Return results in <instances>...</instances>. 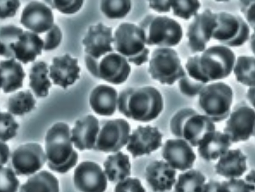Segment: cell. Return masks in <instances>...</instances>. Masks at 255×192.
<instances>
[{"mask_svg":"<svg viewBox=\"0 0 255 192\" xmlns=\"http://www.w3.org/2000/svg\"><path fill=\"white\" fill-rule=\"evenodd\" d=\"M236 57L229 48L213 46L206 48L202 55L188 57L186 73L197 81L207 84L229 77Z\"/></svg>","mask_w":255,"mask_h":192,"instance_id":"obj_1","label":"cell"},{"mask_svg":"<svg viewBox=\"0 0 255 192\" xmlns=\"http://www.w3.org/2000/svg\"><path fill=\"white\" fill-rule=\"evenodd\" d=\"M118 108L120 114L129 119L148 123L162 112V95L152 86L127 88L118 96Z\"/></svg>","mask_w":255,"mask_h":192,"instance_id":"obj_2","label":"cell"},{"mask_svg":"<svg viewBox=\"0 0 255 192\" xmlns=\"http://www.w3.org/2000/svg\"><path fill=\"white\" fill-rule=\"evenodd\" d=\"M45 154L48 168L57 173L65 174L77 165L78 153L73 148L67 124L60 122L48 129L45 137Z\"/></svg>","mask_w":255,"mask_h":192,"instance_id":"obj_3","label":"cell"},{"mask_svg":"<svg viewBox=\"0 0 255 192\" xmlns=\"http://www.w3.org/2000/svg\"><path fill=\"white\" fill-rule=\"evenodd\" d=\"M170 132L184 139L191 147L198 146L205 135L216 130L213 122L193 108H184L174 115L170 122Z\"/></svg>","mask_w":255,"mask_h":192,"instance_id":"obj_4","label":"cell"},{"mask_svg":"<svg viewBox=\"0 0 255 192\" xmlns=\"http://www.w3.org/2000/svg\"><path fill=\"white\" fill-rule=\"evenodd\" d=\"M114 51L125 57L129 63L141 66L149 60L150 50L145 46L141 28L131 23H122L113 35Z\"/></svg>","mask_w":255,"mask_h":192,"instance_id":"obj_5","label":"cell"},{"mask_svg":"<svg viewBox=\"0 0 255 192\" xmlns=\"http://www.w3.org/2000/svg\"><path fill=\"white\" fill-rule=\"evenodd\" d=\"M145 45L170 48L178 45L183 37L182 27L167 16L148 15L139 23Z\"/></svg>","mask_w":255,"mask_h":192,"instance_id":"obj_6","label":"cell"},{"mask_svg":"<svg viewBox=\"0 0 255 192\" xmlns=\"http://www.w3.org/2000/svg\"><path fill=\"white\" fill-rule=\"evenodd\" d=\"M199 95L201 110L213 123H220L229 117L233 98L229 85L221 82L210 84Z\"/></svg>","mask_w":255,"mask_h":192,"instance_id":"obj_7","label":"cell"},{"mask_svg":"<svg viewBox=\"0 0 255 192\" xmlns=\"http://www.w3.org/2000/svg\"><path fill=\"white\" fill-rule=\"evenodd\" d=\"M86 67L95 78L115 85L127 81L131 73V66L127 59L112 52L96 60L85 55Z\"/></svg>","mask_w":255,"mask_h":192,"instance_id":"obj_8","label":"cell"},{"mask_svg":"<svg viewBox=\"0 0 255 192\" xmlns=\"http://www.w3.org/2000/svg\"><path fill=\"white\" fill-rule=\"evenodd\" d=\"M149 74L163 85H172L185 75L180 58L171 48H157L152 52L149 62Z\"/></svg>","mask_w":255,"mask_h":192,"instance_id":"obj_9","label":"cell"},{"mask_svg":"<svg viewBox=\"0 0 255 192\" xmlns=\"http://www.w3.org/2000/svg\"><path fill=\"white\" fill-rule=\"evenodd\" d=\"M130 123L122 118L102 120L94 150L104 153H116L127 145L130 135Z\"/></svg>","mask_w":255,"mask_h":192,"instance_id":"obj_10","label":"cell"},{"mask_svg":"<svg viewBox=\"0 0 255 192\" xmlns=\"http://www.w3.org/2000/svg\"><path fill=\"white\" fill-rule=\"evenodd\" d=\"M217 26L213 34V38L229 47H240L249 40V25L240 16L229 12L217 13Z\"/></svg>","mask_w":255,"mask_h":192,"instance_id":"obj_11","label":"cell"},{"mask_svg":"<svg viewBox=\"0 0 255 192\" xmlns=\"http://www.w3.org/2000/svg\"><path fill=\"white\" fill-rule=\"evenodd\" d=\"M229 116L224 133L232 143L247 141L255 136V110L246 102L235 105Z\"/></svg>","mask_w":255,"mask_h":192,"instance_id":"obj_12","label":"cell"},{"mask_svg":"<svg viewBox=\"0 0 255 192\" xmlns=\"http://www.w3.org/2000/svg\"><path fill=\"white\" fill-rule=\"evenodd\" d=\"M46 162L42 145L36 143L21 145L11 154L12 169L18 176H31L37 173Z\"/></svg>","mask_w":255,"mask_h":192,"instance_id":"obj_13","label":"cell"},{"mask_svg":"<svg viewBox=\"0 0 255 192\" xmlns=\"http://www.w3.org/2000/svg\"><path fill=\"white\" fill-rule=\"evenodd\" d=\"M217 26V13H213L211 10L206 9L195 16L186 33L188 46L192 53H201L206 50Z\"/></svg>","mask_w":255,"mask_h":192,"instance_id":"obj_14","label":"cell"},{"mask_svg":"<svg viewBox=\"0 0 255 192\" xmlns=\"http://www.w3.org/2000/svg\"><path fill=\"white\" fill-rule=\"evenodd\" d=\"M108 179L101 166L92 161H83L77 165L73 174L77 190L81 192H104Z\"/></svg>","mask_w":255,"mask_h":192,"instance_id":"obj_15","label":"cell"},{"mask_svg":"<svg viewBox=\"0 0 255 192\" xmlns=\"http://www.w3.org/2000/svg\"><path fill=\"white\" fill-rule=\"evenodd\" d=\"M163 136L157 127L139 125L130 134L127 150L132 154L134 159L150 155L162 146Z\"/></svg>","mask_w":255,"mask_h":192,"instance_id":"obj_16","label":"cell"},{"mask_svg":"<svg viewBox=\"0 0 255 192\" xmlns=\"http://www.w3.org/2000/svg\"><path fill=\"white\" fill-rule=\"evenodd\" d=\"M113 43V28L102 23L90 26L82 40L86 55L96 60L114 52Z\"/></svg>","mask_w":255,"mask_h":192,"instance_id":"obj_17","label":"cell"},{"mask_svg":"<svg viewBox=\"0 0 255 192\" xmlns=\"http://www.w3.org/2000/svg\"><path fill=\"white\" fill-rule=\"evenodd\" d=\"M20 23L26 29L37 35L44 34L55 24L53 12L45 3L31 1L23 10Z\"/></svg>","mask_w":255,"mask_h":192,"instance_id":"obj_18","label":"cell"},{"mask_svg":"<svg viewBox=\"0 0 255 192\" xmlns=\"http://www.w3.org/2000/svg\"><path fill=\"white\" fill-rule=\"evenodd\" d=\"M162 156L172 168L182 172L193 168L197 159L189 143L181 138L166 141L163 146Z\"/></svg>","mask_w":255,"mask_h":192,"instance_id":"obj_19","label":"cell"},{"mask_svg":"<svg viewBox=\"0 0 255 192\" xmlns=\"http://www.w3.org/2000/svg\"><path fill=\"white\" fill-rule=\"evenodd\" d=\"M80 71L78 60L65 54L53 57L48 75L53 84L66 89L80 79Z\"/></svg>","mask_w":255,"mask_h":192,"instance_id":"obj_20","label":"cell"},{"mask_svg":"<svg viewBox=\"0 0 255 192\" xmlns=\"http://www.w3.org/2000/svg\"><path fill=\"white\" fill-rule=\"evenodd\" d=\"M100 131V121L93 115L77 120L71 130V141L80 151L94 150Z\"/></svg>","mask_w":255,"mask_h":192,"instance_id":"obj_21","label":"cell"},{"mask_svg":"<svg viewBox=\"0 0 255 192\" xmlns=\"http://www.w3.org/2000/svg\"><path fill=\"white\" fill-rule=\"evenodd\" d=\"M177 171L164 161H154L145 169V180L154 192L170 191L175 184Z\"/></svg>","mask_w":255,"mask_h":192,"instance_id":"obj_22","label":"cell"},{"mask_svg":"<svg viewBox=\"0 0 255 192\" xmlns=\"http://www.w3.org/2000/svg\"><path fill=\"white\" fill-rule=\"evenodd\" d=\"M44 43L42 37L30 32L24 31L17 42L12 46V50L15 60L24 64L35 62L37 57L42 55Z\"/></svg>","mask_w":255,"mask_h":192,"instance_id":"obj_23","label":"cell"},{"mask_svg":"<svg viewBox=\"0 0 255 192\" xmlns=\"http://www.w3.org/2000/svg\"><path fill=\"white\" fill-rule=\"evenodd\" d=\"M118 94L116 89L106 84H100L91 91L89 103L95 114L111 116L118 107Z\"/></svg>","mask_w":255,"mask_h":192,"instance_id":"obj_24","label":"cell"},{"mask_svg":"<svg viewBox=\"0 0 255 192\" xmlns=\"http://www.w3.org/2000/svg\"><path fill=\"white\" fill-rule=\"evenodd\" d=\"M247 160L240 149L229 150L215 164V172L228 179H239L247 171Z\"/></svg>","mask_w":255,"mask_h":192,"instance_id":"obj_25","label":"cell"},{"mask_svg":"<svg viewBox=\"0 0 255 192\" xmlns=\"http://www.w3.org/2000/svg\"><path fill=\"white\" fill-rule=\"evenodd\" d=\"M231 145L232 143L227 135L215 130L205 135L197 146V152L205 161H215L225 154Z\"/></svg>","mask_w":255,"mask_h":192,"instance_id":"obj_26","label":"cell"},{"mask_svg":"<svg viewBox=\"0 0 255 192\" xmlns=\"http://www.w3.org/2000/svg\"><path fill=\"white\" fill-rule=\"evenodd\" d=\"M26 75L22 65L15 59L0 62V89L5 93L15 92L22 88Z\"/></svg>","mask_w":255,"mask_h":192,"instance_id":"obj_27","label":"cell"},{"mask_svg":"<svg viewBox=\"0 0 255 192\" xmlns=\"http://www.w3.org/2000/svg\"><path fill=\"white\" fill-rule=\"evenodd\" d=\"M103 165L104 173L111 182L118 183L130 177V157L120 151L108 156Z\"/></svg>","mask_w":255,"mask_h":192,"instance_id":"obj_28","label":"cell"},{"mask_svg":"<svg viewBox=\"0 0 255 192\" xmlns=\"http://www.w3.org/2000/svg\"><path fill=\"white\" fill-rule=\"evenodd\" d=\"M49 67L44 61L34 62L30 69L29 86L37 98L48 96L52 82L49 78Z\"/></svg>","mask_w":255,"mask_h":192,"instance_id":"obj_29","label":"cell"},{"mask_svg":"<svg viewBox=\"0 0 255 192\" xmlns=\"http://www.w3.org/2000/svg\"><path fill=\"white\" fill-rule=\"evenodd\" d=\"M19 192H60V182L54 174L42 170L31 176Z\"/></svg>","mask_w":255,"mask_h":192,"instance_id":"obj_30","label":"cell"},{"mask_svg":"<svg viewBox=\"0 0 255 192\" xmlns=\"http://www.w3.org/2000/svg\"><path fill=\"white\" fill-rule=\"evenodd\" d=\"M206 180L202 172L190 169L179 174L175 184V192H202Z\"/></svg>","mask_w":255,"mask_h":192,"instance_id":"obj_31","label":"cell"},{"mask_svg":"<svg viewBox=\"0 0 255 192\" xmlns=\"http://www.w3.org/2000/svg\"><path fill=\"white\" fill-rule=\"evenodd\" d=\"M36 100L33 93L28 89L14 93L8 100V112L15 116H24L35 108Z\"/></svg>","mask_w":255,"mask_h":192,"instance_id":"obj_32","label":"cell"},{"mask_svg":"<svg viewBox=\"0 0 255 192\" xmlns=\"http://www.w3.org/2000/svg\"><path fill=\"white\" fill-rule=\"evenodd\" d=\"M233 66L236 80L247 87H255L254 57L240 56Z\"/></svg>","mask_w":255,"mask_h":192,"instance_id":"obj_33","label":"cell"},{"mask_svg":"<svg viewBox=\"0 0 255 192\" xmlns=\"http://www.w3.org/2000/svg\"><path fill=\"white\" fill-rule=\"evenodd\" d=\"M24 30L15 25H6L0 27V42L2 47L1 57L15 59L12 47Z\"/></svg>","mask_w":255,"mask_h":192,"instance_id":"obj_34","label":"cell"},{"mask_svg":"<svg viewBox=\"0 0 255 192\" xmlns=\"http://www.w3.org/2000/svg\"><path fill=\"white\" fill-rule=\"evenodd\" d=\"M132 9L130 0H104L100 1V10L106 17L110 19H121Z\"/></svg>","mask_w":255,"mask_h":192,"instance_id":"obj_35","label":"cell"},{"mask_svg":"<svg viewBox=\"0 0 255 192\" xmlns=\"http://www.w3.org/2000/svg\"><path fill=\"white\" fill-rule=\"evenodd\" d=\"M171 8L176 17L189 20L200 9V1L197 0H172Z\"/></svg>","mask_w":255,"mask_h":192,"instance_id":"obj_36","label":"cell"},{"mask_svg":"<svg viewBox=\"0 0 255 192\" xmlns=\"http://www.w3.org/2000/svg\"><path fill=\"white\" fill-rule=\"evenodd\" d=\"M19 127L13 115L0 111V141L6 143L15 138Z\"/></svg>","mask_w":255,"mask_h":192,"instance_id":"obj_37","label":"cell"},{"mask_svg":"<svg viewBox=\"0 0 255 192\" xmlns=\"http://www.w3.org/2000/svg\"><path fill=\"white\" fill-rule=\"evenodd\" d=\"M20 182L11 168L0 166V192H17Z\"/></svg>","mask_w":255,"mask_h":192,"instance_id":"obj_38","label":"cell"},{"mask_svg":"<svg viewBox=\"0 0 255 192\" xmlns=\"http://www.w3.org/2000/svg\"><path fill=\"white\" fill-rule=\"evenodd\" d=\"M45 3H48L53 9L64 15H73L76 13L82 8L84 1L81 0H71V1H61V0H46Z\"/></svg>","mask_w":255,"mask_h":192,"instance_id":"obj_39","label":"cell"},{"mask_svg":"<svg viewBox=\"0 0 255 192\" xmlns=\"http://www.w3.org/2000/svg\"><path fill=\"white\" fill-rule=\"evenodd\" d=\"M206 86V84L190 78L186 73H185L184 76L181 78L179 82V87L181 92L185 96L191 98L199 95Z\"/></svg>","mask_w":255,"mask_h":192,"instance_id":"obj_40","label":"cell"},{"mask_svg":"<svg viewBox=\"0 0 255 192\" xmlns=\"http://www.w3.org/2000/svg\"><path fill=\"white\" fill-rule=\"evenodd\" d=\"M62 32L60 28L57 24H54L53 28L44 34L42 37L44 43L45 51H51L56 49L60 45L62 40Z\"/></svg>","mask_w":255,"mask_h":192,"instance_id":"obj_41","label":"cell"},{"mask_svg":"<svg viewBox=\"0 0 255 192\" xmlns=\"http://www.w3.org/2000/svg\"><path fill=\"white\" fill-rule=\"evenodd\" d=\"M114 192H146V190L139 179L129 177L117 183Z\"/></svg>","mask_w":255,"mask_h":192,"instance_id":"obj_42","label":"cell"},{"mask_svg":"<svg viewBox=\"0 0 255 192\" xmlns=\"http://www.w3.org/2000/svg\"><path fill=\"white\" fill-rule=\"evenodd\" d=\"M20 6V1L18 0H0V19L15 17Z\"/></svg>","mask_w":255,"mask_h":192,"instance_id":"obj_43","label":"cell"},{"mask_svg":"<svg viewBox=\"0 0 255 192\" xmlns=\"http://www.w3.org/2000/svg\"><path fill=\"white\" fill-rule=\"evenodd\" d=\"M229 192H254L255 186L250 184L244 179H231L225 181Z\"/></svg>","mask_w":255,"mask_h":192,"instance_id":"obj_44","label":"cell"},{"mask_svg":"<svg viewBox=\"0 0 255 192\" xmlns=\"http://www.w3.org/2000/svg\"><path fill=\"white\" fill-rule=\"evenodd\" d=\"M240 3L241 12L255 30V1H240Z\"/></svg>","mask_w":255,"mask_h":192,"instance_id":"obj_45","label":"cell"},{"mask_svg":"<svg viewBox=\"0 0 255 192\" xmlns=\"http://www.w3.org/2000/svg\"><path fill=\"white\" fill-rule=\"evenodd\" d=\"M202 192H229L225 181L211 180L205 183Z\"/></svg>","mask_w":255,"mask_h":192,"instance_id":"obj_46","label":"cell"},{"mask_svg":"<svg viewBox=\"0 0 255 192\" xmlns=\"http://www.w3.org/2000/svg\"><path fill=\"white\" fill-rule=\"evenodd\" d=\"M149 6L154 11L159 13H166L169 12L171 9V1H157V0H152L149 1Z\"/></svg>","mask_w":255,"mask_h":192,"instance_id":"obj_47","label":"cell"},{"mask_svg":"<svg viewBox=\"0 0 255 192\" xmlns=\"http://www.w3.org/2000/svg\"><path fill=\"white\" fill-rule=\"evenodd\" d=\"M10 157V147L4 142L0 141V166L6 165Z\"/></svg>","mask_w":255,"mask_h":192,"instance_id":"obj_48","label":"cell"},{"mask_svg":"<svg viewBox=\"0 0 255 192\" xmlns=\"http://www.w3.org/2000/svg\"><path fill=\"white\" fill-rule=\"evenodd\" d=\"M244 180L250 184L255 186V170H251L249 174H247Z\"/></svg>","mask_w":255,"mask_h":192,"instance_id":"obj_49","label":"cell"},{"mask_svg":"<svg viewBox=\"0 0 255 192\" xmlns=\"http://www.w3.org/2000/svg\"><path fill=\"white\" fill-rule=\"evenodd\" d=\"M255 87H251L249 91H248L247 97L248 100L251 101V104L253 107H255L254 98H255Z\"/></svg>","mask_w":255,"mask_h":192,"instance_id":"obj_50","label":"cell"},{"mask_svg":"<svg viewBox=\"0 0 255 192\" xmlns=\"http://www.w3.org/2000/svg\"><path fill=\"white\" fill-rule=\"evenodd\" d=\"M2 54V47H1V42H0V56Z\"/></svg>","mask_w":255,"mask_h":192,"instance_id":"obj_51","label":"cell"}]
</instances>
